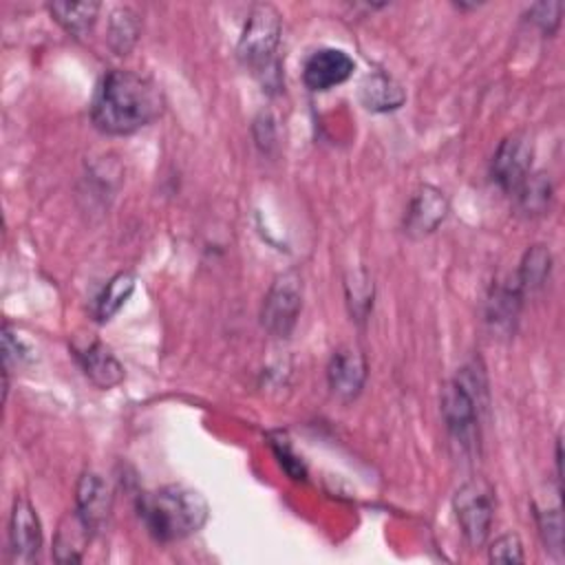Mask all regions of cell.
Returning a JSON list of instances; mask_svg holds the SVG:
<instances>
[{
  "label": "cell",
  "instance_id": "obj_12",
  "mask_svg": "<svg viewBox=\"0 0 565 565\" xmlns=\"http://www.w3.org/2000/svg\"><path fill=\"white\" fill-rule=\"evenodd\" d=\"M327 377H329L331 391L340 399H344V402L353 399L362 391L364 380H366V362H364L362 353H358L353 349L335 351L329 362Z\"/></svg>",
  "mask_w": 565,
  "mask_h": 565
},
{
  "label": "cell",
  "instance_id": "obj_6",
  "mask_svg": "<svg viewBox=\"0 0 565 565\" xmlns=\"http://www.w3.org/2000/svg\"><path fill=\"white\" fill-rule=\"evenodd\" d=\"M302 307V285L300 278L289 271L274 280L263 302V327L278 338H287L298 320Z\"/></svg>",
  "mask_w": 565,
  "mask_h": 565
},
{
  "label": "cell",
  "instance_id": "obj_10",
  "mask_svg": "<svg viewBox=\"0 0 565 565\" xmlns=\"http://www.w3.org/2000/svg\"><path fill=\"white\" fill-rule=\"evenodd\" d=\"M446 214H448V201L444 192H439L433 185H422L413 194L411 205L406 210V218H404L406 234H411L413 238H422L435 232L439 223H444Z\"/></svg>",
  "mask_w": 565,
  "mask_h": 565
},
{
  "label": "cell",
  "instance_id": "obj_5",
  "mask_svg": "<svg viewBox=\"0 0 565 565\" xmlns=\"http://www.w3.org/2000/svg\"><path fill=\"white\" fill-rule=\"evenodd\" d=\"M455 512L466 541L472 547H481L490 534L494 516L492 488L481 479L466 481L455 494Z\"/></svg>",
  "mask_w": 565,
  "mask_h": 565
},
{
  "label": "cell",
  "instance_id": "obj_8",
  "mask_svg": "<svg viewBox=\"0 0 565 565\" xmlns=\"http://www.w3.org/2000/svg\"><path fill=\"white\" fill-rule=\"evenodd\" d=\"M9 545H11L13 558L20 563H33L42 547L40 519H38L33 505L24 497H18L11 508Z\"/></svg>",
  "mask_w": 565,
  "mask_h": 565
},
{
  "label": "cell",
  "instance_id": "obj_2",
  "mask_svg": "<svg viewBox=\"0 0 565 565\" xmlns=\"http://www.w3.org/2000/svg\"><path fill=\"white\" fill-rule=\"evenodd\" d=\"M207 501L201 492L188 486H163L141 492L137 499V514L148 534L159 543L181 541L207 521Z\"/></svg>",
  "mask_w": 565,
  "mask_h": 565
},
{
  "label": "cell",
  "instance_id": "obj_1",
  "mask_svg": "<svg viewBox=\"0 0 565 565\" xmlns=\"http://www.w3.org/2000/svg\"><path fill=\"white\" fill-rule=\"evenodd\" d=\"M163 113V95L146 75L108 71L95 93L90 117L106 135H130L152 124Z\"/></svg>",
  "mask_w": 565,
  "mask_h": 565
},
{
  "label": "cell",
  "instance_id": "obj_4",
  "mask_svg": "<svg viewBox=\"0 0 565 565\" xmlns=\"http://www.w3.org/2000/svg\"><path fill=\"white\" fill-rule=\"evenodd\" d=\"M280 40V15L271 4H256L247 18L238 42V55L245 64L263 71L274 60Z\"/></svg>",
  "mask_w": 565,
  "mask_h": 565
},
{
  "label": "cell",
  "instance_id": "obj_9",
  "mask_svg": "<svg viewBox=\"0 0 565 565\" xmlns=\"http://www.w3.org/2000/svg\"><path fill=\"white\" fill-rule=\"evenodd\" d=\"M355 64L353 60L340 51V49H320L313 51L305 66H302V79L307 88L311 90H329L342 82H347L353 73Z\"/></svg>",
  "mask_w": 565,
  "mask_h": 565
},
{
  "label": "cell",
  "instance_id": "obj_18",
  "mask_svg": "<svg viewBox=\"0 0 565 565\" xmlns=\"http://www.w3.org/2000/svg\"><path fill=\"white\" fill-rule=\"evenodd\" d=\"M516 196L523 212L543 214L552 201V183L543 172H536V174L530 172V177L516 190Z\"/></svg>",
  "mask_w": 565,
  "mask_h": 565
},
{
  "label": "cell",
  "instance_id": "obj_7",
  "mask_svg": "<svg viewBox=\"0 0 565 565\" xmlns=\"http://www.w3.org/2000/svg\"><path fill=\"white\" fill-rule=\"evenodd\" d=\"M532 146L523 135L505 137L492 157V181L503 192H516L530 177Z\"/></svg>",
  "mask_w": 565,
  "mask_h": 565
},
{
  "label": "cell",
  "instance_id": "obj_21",
  "mask_svg": "<svg viewBox=\"0 0 565 565\" xmlns=\"http://www.w3.org/2000/svg\"><path fill=\"white\" fill-rule=\"evenodd\" d=\"M269 444H271V448H274V455L278 457V463L282 466V470H285L291 479L300 481V479L307 477V470H305L300 457L291 450V446H289V441H287L285 437H280V435L274 437V435H271Z\"/></svg>",
  "mask_w": 565,
  "mask_h": 565
},
{
  "label": "cell",
  "instance_id": "obj_20",
  "mask_svg": "<svg viewBox=\"0 0 565 565\" xmlns=\"http://www.w3.org/2000/svg\"><path fill=\"white\" fill-rule=\"evenodd\" d=\"M536 521L539 530L543 536V543L547 550L556 556H563V516L561 508L556 510H536Z\"/></svg>",
  "mask_w": 565,
  "mask_h": 565
},
{
  "label": "cell",
  "instance_id": "obj_23",
  "mask_svg": "<svg viewBox=\"0 0 565 565\" xmlns=\"http://www.w3.org/2000/svg\"><path fill=\"white\" fill-rule=\"evenodd\" d=\"M561 9H563L561 2H539L530 9V15H532V22L539 24L543 33L552 35L561 22Z\"/></svg>",
  "mask_w": 565,
  "mask_h": 565
},
{
  "label": "cell",
  "instance_id": "obj_14",
  "mask_svg": "<svg viewBox=\"0 0 565 565\" xmlns=\"http://www.w3.org/2000/svg\"><path fill=\"white\" fill-rule=\"evenodd\" d=\"M362 104L373 113L395 110L404 104L402 86L386 73H371L364 77L360 86Z\"/></svg>",
  "mask_w": 565,
  "mask_h": 565
},
{
  "label": "cell",
  "instance_id": "obj_22",
  "mask_svg": "<svg viewBox=\"0 0 565 565\" xmlns=\"http://www.w3.org/2000/svg\"><path fill=\"white\" fill-rule=\"evenodd\" d=\"M490 561L494 563H523V545L516 534H503L490 545Z\"/></svg>",
  "mask_w": 565,
  "mask_h": 565
},
{
  "label": "cell",
  "instance_id": "obj_13",
  "mask_svg": "<svg viewBox=\"0 0 565 565\" xmlns=\"http://www.w3.org/2000/svg\"><path fill=\"white\" fill-rule=\"evenodd\" d=\"M75 358L82 364L86 377L99 388H110L124 377V369L117 358L110 353L108 347L97 340H90L84 347H75Z\"/></svg>",
  "mask_w": 565,
  "mask_h": 565
},
{
  "label": "cell",
  "instance_id": "obj_19",
  "mask_svg": "<svg viewBox=\"0 0 565 565\" xmlns=\"http://www.w3.org/2000/svg\"><path fill=\"white\" fill-rule=\"evenodd\" d=\"M110 46L124 55L130 51V46L135 44L137 40V33H139V22H137V15L130 11V9H117L113 15H110Z\"/></svg>",
  "mask_w": 565,
  "mask_h": 565
},
{
  "label": "cell",
  "instance_id": "obj_17",
  "mask_svg": "<svg viewBox=\"0 0 565 565\" xmlns=\"http://www.w3.org/2000/svg\"><path fill=\"white\" fill-rule=\"evenodd\" d=\"M550 265H552V258H550V252L543 247V245H534L523 263H521V269H519V278H516V285L521 291H534L539 289L545 278L550 276Z\"/></svg>",
  "mask_w": 565,
  "mask_h": 565
},
{
  "label": "cell",
  "instance_id": "obj_15",
  "mask_svg": "<svg viewBox=\"0 0 565 565\" xmlns=\"http://www.w3.org/2000/svg\"><path fill=\"white\" fill-rule=\"evenodd\" d=\"M132 289H135V276L130 271L115 274L95 300V311H93L95 318L99 322H108L124 307V302L130 298Z\"/></svg>",
  "mask_w": 565,
  "mask_h": 565
},
{
  "label": "cell",
  "instance_id": "obj_16",
  "mask_svg": "<svg viewBox=\"0 0 565 565\" xmlns=\"http://www.w3.org/2000/svg\"><path fill=\"white\" fill-rule=\"evenodd\" d=\"M51 15L60 22L68 33L84 35L95 24L99 4L97 2H51Z\"/></svg>",
  "mask_w": 565,
  "mask_h": 565
},
{
  "label": "cell",
  "instance_id": "obj_3",
  "mask_svg": "<svg viewBox=\"0 0 565 565\" xmlns=\"http://www.w3.org/2000/svg\"><path fill=\"white\" fill-rule=\"evenodd\" d=\"M479 386L477 377L463 369L452 382L446 384L441 395V413L450 437L461 450H475L479 439Z\"/></svg>",
  "mask_w": 565,
  "mask_h": 565
},
{
  "label": "cell",
  "instance_id": "obj_11",
  "mask_svg": "<svg viewBox=\"0 0 565 565\" xmlns=\"http://www.w3.org/2000/svg\"><path fill=\"white\" fill-rule=\"evenodd\" d=\"M77 516L93 532L102 530L113 510V494L104 479L95 472H84L77 483Z\"/></svg>",
  "mask_w": 565,
  "mask_h": 565
}]
</instances>
